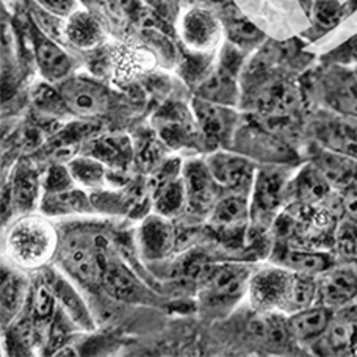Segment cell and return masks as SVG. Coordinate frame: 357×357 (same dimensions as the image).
I'll list each match as a JSON object with an SVG mask.
<instances>
[{
	"mask_svg": "<svg viewBox=\"0 0 357 357\" xmlns=\"http://www.w3.org/2000/svg\"><path fill=\"white\" fill-rule=\"evenodd\" d=\"M66 165L75 183L82 188L99 191L108 185V171L110 169L93 155L74 157Z\"/></svg>",
	"mask_w": 357,
	"mask_h": 357,
	"instance_id": "31",
	"label": "cell"
},
{
	"mask_svg": "<svg viewBox=\"0 0 357 357\" xmlns=\"http://www.w3.org/2000/svg\"><path fill=\"white\" fill-rule=\"evenodd\" d=\"M59 89L69 113L74 116H98V114L105 113L110 105L108 89L99 82L85 77V75H75V77L65 80Z\"/></svg>",
	"mask_w": 357,
	"mask_h": 357,
	"instance_id": "5",
	"label": "cell"
},
{
	"mask_svg": "<svg viewBox=\"0 0 357 357\" xmlns=\"http://www.w3.org/2000/svg\"><path fill=\"white\" fill-rule=\"evenodd\" d=\"M251 216L250 199L246 195L231 193L221 197L208 215V222L216 232L235 234L246 226Z\"/></svg>",
	"mask_w": 357,
	"mask_h": 357,
	"instance_id": "14",
	"label": "cell"
},
{
	"mask_svg": "<svg viewBox=\"0 0 357 357\" xmlns=\"http://www.w3.org/2000/svg\"><path fill=\"white\" fill-rule=\"evenodd\" d=\"M41 178L33 163L21 162L13 169L10 178V202L19 212L30 213L40 197Z\"/></svg>",
	"mask_w": 357,
	"mask_h": 357,
	"instance_id": "17",
	"label": "cell"
},
{
	"mask_svg": "<svg viewBox=\"0 0 357 357\" xmlns=\"http://www.w3.org/2000/svg\"><path fill=\"white\" fill-rule=\"evenodd\" d=\"M280 266L303 276H318L333 268V259L326 252L287 250L279 257Z\"/></svg>",
	"mask_w": 357,
	"mask_h": 357,
	"instance_id": "30",
	"label": "cell"
},
{
	"mask_svg": "<svg viewBox=\"0 0 357 357\" xmlns=\"http://www.w3.org/2000/svg\"><path fill=\"white\" fill-rule=\"evenodd\" d=\"M187 196V210L196 216H207L218 202L220 185L210 173L206 162H188L182 167Z\"/></svg>",
	"mask_w": 357,
	"mask_h": 357,
	"instance_id": "6",
	"label": "cell"
},
{
	"mask_svg": "<svg viewBox=\"0 0 357 357\" xmlns=\"http://www.w3.org/2000/svg\"><path fill=\"white\" fill-rule=\"evenodd\" d=\"M100 285L112 298L121 299V301H133L143 293V287L138 282L135 274L127 270L124 265L110 262V259L107 262Z\"/></svg>",
	"mask_w": 357,
	"mask_h": 357,
	"instance_id": "26",
	"label": "cell"
},
{
	"mask_svg": "<svg viewBox=\"0 0 357 357\" xmlns=\"http://www.w3.org/2000/svg\"><path fill=\"white\" fill-rule=\"evenodd\" d=\"M318 296L331 309L347 305L357 298V274L347 268H329L318 282Z\"/></svg>",
	"mask_w": 357,
	"mask_h": 357,
	"instance_id": "16",
	"label": "cell"
},
{
	"mask_svg": "<svg viewBox=\"0 0 357 357\" xmlns=\"http://www.w3.org/2000/svg\"><path fill=\"white\" fill-rule=\"evenodd\" d=\"M3 248L13 265L24 270H40L59 252L60 238L49 220L27 213L8 227Z\"/></svg>",
	"mask_w": 357,
	"mask_h": 357,
	"instance_id": "2",
	"label": "cell"
},
{
	"mask_svg": "<svg viewBox=\"0 0 357 357\" xmlns=\"http://www.w3.org/2000/svg\"><path fill=\"white\" fill-rule=\"evenodd\" d=\"M357 334V323L351 318H337L331 321L326 333L321 335L324 345L333 353H342L353 345Z\"/></svg>",
	"mask_w": 357,
	"mask_h": 357,
	"instance_id": "32",
	"label": "cell"
},
{
	"mask_svg": "<svg viewBox=\"0 0 357 357\" xmlns=\"http://www.w3.org/2000/svg\"><path fill=\"white\" fill-rule=\"evenodd\" d=\"M315 22L323 29L334 27L342 16V8L337 0H317L315 3Z\"/></svg>",
	"mask_w": 357,
	"mask_h": 357,
	"instance_id": "36",
	"label": "cell"
},
{
	"mask_svg": "<svg viewBox=\"0 0 357 357\" xmlns=\"http://www.w3.org/2000/svg\"><path fill=\"white\" fill-rule=\"evenodd\" d=\"M65 36L73 46L79 49H93L102 41L99 22L84 10L74 11L65 25Z\"/></svg>",
	"mask_w": 357,
	"mask_h": 357,
	"instance_id": "29",
	"label": "cell"
},
{
	"mask_svg": "<svg viewBox=\"0 0 357 357\" xmlns=\"http://www.w3.org/2000/svg\"><path fill=\"white\" fill-rule=\"evenodd\" d=\"M176 229L167 216L152 213L146 216L138 229V248L144 259L162 260L174 250Z\"/></svg>",
	"mask_w": 357,
	"mask_h": 357,
	"instance_id": "9",
	"label": "cell"
},
{
	"mask_svg": "<svg viewBox=\"0 0 357 357\" xmlns=\"http://www.w3.org/2000/svg\"><path fill=\"white\" fill-rule=\"evenodd\" d=\"M181 36L183 43L196 52H208L220 43L222 27L212 13L191 8L181 19Z\"/></svg>",
	"mask_w": 357,
	"mask_h": 357,
	"instance_id": "8",
	"label": "cell"
},
{
	"mask_svg": "<svg viewBox=\"0 0 357 357\" xmlns=\"http://www.w3.org/2000/svg\"><path fill=\"white\" fill-rule=\"evenodd\" d=\"M33 104L38 110L47 116H65L69 113L60 89H55L49 84H41L35 88Z\"/></svg>",
	"mask_w": 357,
	"mask_h": 357,
	"instance_id": "33",
	"label": "cell"
},
{
	"mask_svg": "<svg viewBox=\"0 0 357 357\" xmlns=\"http://www.w3.org/2000/svg\"><path fill=\"white\" fill-rule=\"evenodd\" d=\"M35 56L41 75L50 84L65 80L73 69V61L69 55L47 36H41L40 40H36Z\"/></svg>",
	"mask_w": 357,
	"mask_h": 357,
	"instance_id": "18",
	"label": "cell"
},
{
	"mask_svg": "<svg viewBox=\"0 0 357 357\" xmlns=\"http://www.w3.org/2000/svg\"><path fill=\"white\" fill-rule=\"evenodd\" d=\"M56 309H59V303H56L54 287L49 282L46 274H44V276L36 280L30 291V315L33 318L36 334L41 326L46 328L50 333V326H52Z\"/></svg>",
	"mask_w": 357,
	"mask_h": 357,
	"instance_id": "27",
	"label": "cell"
},
{
	"mask_svg": "<svg viewBox=\"0 0 357 357\" xmlns=\"http://www.w3.org/2000/svg\"><path fill=\"white\" fill-rule=\"evenodd\" d=\"M46 276L49 279V282L54 287L56 303H59L63 312L71 318L74 326L82 331H93L94 320L86 307L85 299L74 289L68 278L63 276L59 271L52 270H46Z\"/></svg>",
	"mask_w": 357,
	"mask_h": 357,
	"instance_id": "13",
	"label": "cell"
},
{
	"mask_svg": "<svg viewBox=\"0 0 357 357\" xmlns=\"http://www.w3.org/2000/svg\"><path fill=\"white\" fill-rule=\"evenodd\" d=\"M342 210L349 221L357 225V182L348 185L342 196Z\"/></svg>",
	"mask_w": 357,
	"mask_h": 357,
	"instance_id": "38",
	"label": "cell"
},
{
	"mask_svg": "<svg viewBox=\"0 0 357 357\" xmlns=\"http://www.w3.org/2000/svg\"><path fill=\"white\" fill-rule=\"evenodd\" d=\"M41 210L49 216H65L75 213L93 212V204L85 190L74 187L55 193H44L41 199Z\"/></svg>",
	"mask_w": 357,
	"mask_h": 357,
	"instance_id": "25",
	"label": "cell"
},
{
	"mask_svg": "<svg viewBox=\"0 0 357 357\" xmlns=\"http://www.w3.org/2000/svg\"><path fill=\"white\" fill-rule=\"evenodd\" d=\"M293 193L305 207H314L326 199L331 193V183L314 163L301 169L293 182Z\"/></svg>",
	"mask_w": 357,
	"mask_h": 357,
	"instance_id": "28",
	"label": "cell"
},
{
	"mask_svg": "<svg viewBox=\"0 0 357 357\" xmlns=\"http://www.w3.org/2000/svg\"><path fill=\"white\" fill-rule=\"evenodd\" d=\"M206 163L220 188H225L231 193L246 195L251 185H254V178H256L254 165L243 155L216 151L207 157Z\"/></svg>",
	"mask_w": 357,
	"mask_h": 357,
	"instance_id": "7",
	"label": "cell"
},
{
	"mask_svg": "<svg viewBox=\"0 0 357 357\" xmlns=\"http://www.w3.org/2000/svg\"><path fill=\"white\" fill-rule=\"evenodd\" d=\"M155 127L162 142L173 149L199 144V138H204L195 114L191 118L190 114L177 107L165 108L163 112L158 113Z\"/></svg>",
	"mask_w": 357,
	"mask_h": 357,
	"instance_id": "10",
	"label": "cell"
},
{
	"mask_svg": "<svg viewBox=\"0 0 357 357\" xmlns=\"http://www.w3.org/2000/svg\"><path fill=\"white\" fill-rule=\"evenodd\" d=\"M29 298V284L15 268H5L2 271V320L8 326L24 310Z\"/></svg>",
	"mask_w": 357,
	"mask_h": 357,
	"instance_id": "21",
	"label": "cell"
},
{
	"mask_svg": "<svg viewBox=\"0 0 357 357\" xmlns=\"http://www.w3.org/2000/svg\"><path fill=\"white\" fill-rule=\"evenodd\" d=\"M108 169L123 171L135 157V146L127 135H105L94 142L91 154Z\"/></svg>",
	"mask_w": 357,
	"mask_h": 357,
	"instance_id": "19",
	"label": "cell"
},
{
	"mask_svg": "<svg viewBox=\"0 0 357 357\" xmlns=\"http://www.w3.org/2000/svg\"><path fill=\"white\" fill-rule=\"evenodd\" d=\"M317 139L324 149L357 160V116L342 114L317 124Z\"/></svg>",
	"mask_w": 357,
	"mask_h": 357,
	"instance_id": "11",
	"label": "cell"
},
{
	"mask_svg": "<svg viewBox=\"0 0 357 357\" xmlns=\"http://www.w3.org/2000/svg\"><path fill=\"white\" fill-rule=\"evenodd\" d=\"M152 202H154V212L167 216V218H173L187 208L182 169L178 174L162 176L154 190Z\"/></svg>",
	"mask_w": 357,
	"mask_h": 357,
	"instance_id": "22",
	"label": "cell"
},
{
	"mask_svg": "<svg viewBox=\"0 0 357 357\" xmlns=\"http://www.w3.org/2000/svg\"><path fill=\"white\" fill-rule=\"evenodd\" d=\"M333 318V309L324 304L310 305V307L295 312V314L287 317L291 340L309 343L321 339Z\"/></svg>",
	"mask_w": 357,
	"mask_h": 357,
	"instance_id": "15",
	"label": "cell"
},
{
	"mask_svg": "<svg viewBox=\"0 0 357 357\" xmlns=\"http://www.w3.org/2000/svg\"><path fill=\"white\" fill-rule=\"evenodd\" d=\"M248 295L252 307L260 314L291 315L314 305L318 284L312 276H303L284 266L265 268L252 274Z\"/></svg>",
	"mask_w": 357,
	"mask_h": 357,
	"instance_id": "1",
	"label": "cell"
},
{
	"mask_svg": "<svg viewBox=\"0 0 357 357\" xmlns=\"http://www.w3.org/2000/svg\"><path fill=\"white\" fill-rule=\"evenodd\" d=\"M74 187H79V185L75 183L74 177L69 173L68 165L55 163L47 169L46 176H44V193H55V191H63Z\"/></svg>",
	"mask_w": 357,
	"mask_h": 357,
	"instance_id": "34",
	"label": "cell"
},
{
	"mask_svg": "<svg viewBox=\"0 0 357 357\" xmlns=\"http://www.w3.org/2000/svg\"><path fill=\"white\" fill-rule=\"evenodd\" d=\"M193 114L202 137L208 143H221L222 139L231 135L235 124V114L229 108L222 107V104H216V102L202 98L195 99Z\"/></svg>",
	"mask_w": 357,
	"mask_h": 357,
	"instance_id": "12",
	"label": "cell"
},
{
	"mask_svg": "<svg viewBox=\"0 0 357 357\" xmlns=\"http://www.w3.org/2000/svg\"><path fill=\"white\" fill-rule=\"evenodd\" d=\"M43 10L52 16L69 17L74 11H77L75 0H36Z\"/></svg>",
	"mask_w": 357,
	"mask_h": 357,
	"instance_id": "37",
	"label": "cell"
},
{
	"mask_svg": "<svg viewBox=\"0 0 357 357\" xmlns=\"http://www.w3.org/2000/svg\"><path fill=\"white\" fill-rule=\"evenodd\" d=\"M326 99L340 114L357 116V74H331L326 80Z\"/></svg>",
	"mask_w": 357,
	"mask_h": 357,
	"instance_id": "24",
	"label": "cell"
},
{
	"mask_svg": "<svg viewBox=\"0 0 357 357\" xmlns=\"http://www.w3.org/2000/svg\"><path fill=\"white\" fill-rule=\"evenodd\" d=\"M314 165L326 177L331 187L347 188L357 182V160L354 158L323 148L314 158Z\"/></svg>",
	"mask_w": 357,
	"mask_h": 357,
	"instance_id": "23",
	"label": "cell"
},
{
	"mask_svg": "<svg viewBox=\"0 0 357 357\" xmlns=\"http://www.w3.org/2000/svg\"><path fill=\"white\" fill-rule=\"evenodd\" d=\"M251 278V266L245 264H207L196 287H199L202 301L227 304L237 301L248 293Z\"/></svg>",
	"mask_w": 357,
	"mask_h": 357,
	"instance_id": "4",
	"label": "cell"
},
{
	"mask_svg": "<svg viewBox=\"0 0 357 357\" xmlns=\"http://www.w3.org/2000/svg\"><path fill=\"white\" fill-rule=\"evenodd\" d=\"M105 246L104 235L84 232L66 235L59 248L61 264L80 282L88 285L102 284V276L108 262V257L104 254Z\"/></svg>",
	"mask_w": 357,
	"mask_h": 357,
	"instance_id": "3",
	"label": "cell"
},
{
	"mask_svg": "<svg viewBox=\"0 0 357 357\" xmlns=\"http://www.w3.org/2000/svg\"><path fill=\"white\" fill-rule=\"evenodd\" d=\"M335 245L345 259H357V226L356 222H347L339 227L335 234Z\"/></svg>",
	"mask_w": 357,
	"mask_h": 357,
	"instance_id": "35",
	"label": "cell"
},
{
	"mask_svg": "<svg viewBox=\"0 0 357 357\" xmlns=\"http://www.w3.org/2000/svg\"><path fill=\"white\" fill-rule=\"evenodd\" d=\"M284 185V176L276 171H262L256 174L251 213L254 216H268L273 213L282 199Z\"/></svg>",
	"mask_w": 357,
	"mask_h": 357,
	"instance_id": "20",
	"label": "cell"
}]
</instances>
